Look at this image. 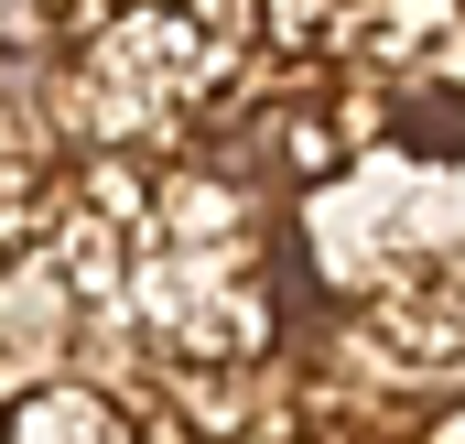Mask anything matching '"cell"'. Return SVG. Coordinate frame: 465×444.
<instances>
[{
  "instance_id": "4",
  "label": "cell",
  "mask_w": 465,
  "mask_h": 444,
  "mask_svg": "<svg viewBox=\"0 0 465 444\" xmlns=\"http://www.w3.org/2000/svg\"><path fill=\"white\" fill-rule=\"evenodd\" d=\"M444 444H465V412H455V423H444Z\"/></svg>"
},
{
  "instance_id": "1",
  "label": "cell",
  "mask_w": 465,
  "mask_h": 444,
  "mask_svg": "<svg viewBox=\"0 0 465 444\" xmlns=\"http://www.w3.org/2000/svg\"><path fill=\"white\" fill-rule=\"evenodd\" d=\"M455 11H465V0H357L347 22H336V44H357L368 66H411V76H422Z\"/></svg>"
},
{
  "instance_id": "3",
  "label": "cell",
  "mask_w": 465,
  "mask_h": 444,
  "mask_svg": "<svg viewBox=\"0 0 465 444\" xmlns=\"http://www.w3.org/2000/svg\"><path fill=\"white\" fill-rule=\"evenodd\" d=\"M54 22V0H0V33H44Z\"/></svg>"
},
{
  "instance_id": "2",
  "label": "cell",
  "mask_w": 465,
  "mask_h": 444,
  "mask_svg": "<svg viewBox=\"0 0 465 444\" xmlns=\"http://www.w3.org/2000/svg\"><path fill=\"white\" fill-rule=\"evenodd\" d=\"M11 444H130V434H119V412L98 390H44V401H22Z\"/></svg>"
}]
</instances>
